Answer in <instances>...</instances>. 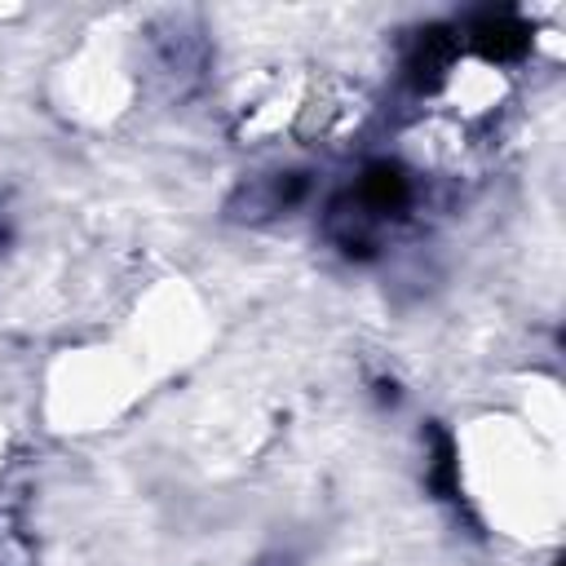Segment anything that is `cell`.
<instances>
[{
    "label": "cell",
    "mask_w": 566,
    "mask_h": 566,
    "mask_svg": "<svg viewBox=\"0 0 566 566\" xmlns=\"http://www.w3.org/2000/svg\"><path fill=\"white\" fill-rule=\"evenodd\" d=\"M469 35H473L478 49L491 53V57H517V53L526 49V27H522L513 13H482V18L469 27Z\"/></svg>",
    "instance_id": "cell-1"
}]
</instances>
